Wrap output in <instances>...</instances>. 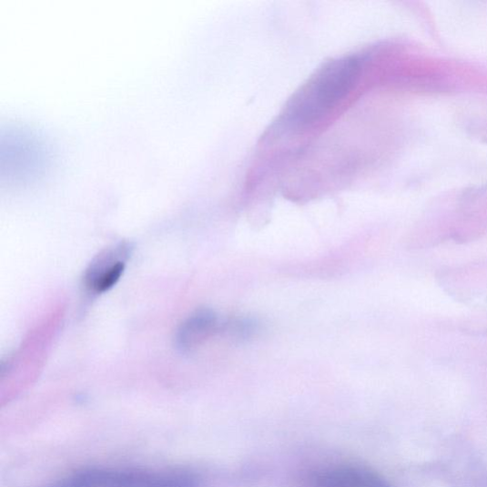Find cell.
Here are the masks:
<instances>
[{
  "label": "cell",
  "mask_w": 487,
  "mask_h": 487,
  "mask_svg": "<svg viewBox=\"0 0 487 487\" xmlns=\"http://www.w3.org/2000/svg\"><path fill=\"white\" fill-rule=\"evenodd\" d=\"M359 71L354 58L333 62L313 78L292 102L284 120L291 130H301L319 121L352 87Z\"/></svg>",
  "instance_id": "6da1fadb"
},
{
  "label": "cell",
  "mask_w": 487,
  "mask_h": 487,
  "mask_svg": "<svg viewBox=\"0 0 487 487\" xmlns=\"http://www.w3.org/2000/svg\"><path fill=\"white\" fill-rule=\"evenodd\" d=\"M82 487H198V478L185 472L138 470H85L79 473Z\"/></svg>",
  "instance_id": "7a4b0ae2"
},
{
  "label": "cell",
  "mask_w": 487,
  "mask_h": 487,
  "mask_svg": "<svg viewBox=\"0 0 487 487\" xmlns=\"http://www.w3.org/2000/svg\"><path fill=\"white\" fill-rule=\"evenodd\" d=\"M126 257L127 248L124 246L100 254L85 274V285L97 294L111 289L122 277Z\"/></svg>",
  "instance_id": "3957f363"
},
{
  "label": "cell",
  "mask_w": 487,
  "mask_h": 487,
  "mask_svg": "<svg viewBox=\"0 0 487 487\" xmlns=\"http://www.w3.org/2000/svg\"><path fill=\"white\" fill-rule=\"evenodd\" d=\"M221 327L213 310L200 309L181 325L177 335V345L183 351L193 350L221 331Z\"/></svg>",
  "instance_id": "277c9868"
},
{
  "label": "cell",
  "mask_w": 487,
  "mask_h": 487,
  "mask_svg": "<svg viewBox=\"0 0 487 487\" xmlns=\"http://www.w3.org/2000/svg\"><path fill=\"white\" fill-rule=\"evenodd\" d=\"M316 484L332 487H390L377 474L357 468H338L321 473L315 480Z\"/></svg>",
  "instance_id": "5b68a950"
},
{
  "label": "cell",
  "mask_w": 487,
  "mask_h": 487,
  "mask_svg": "<svg viewBox=\"0 0 487 487\" xmlns=\"http://www.w3.org/2000/svg\"><path fill=\"white\" fill-rule=\"evenodd\" d=\"M259 330V322L251 319H247V317L231 320L221 327V331L228 333L232 339H235L238 342L247 341L248 339L256 335Z\"/></svg>",
  "instance_id": "8992f818"
},
{
  "label": "cell",
  "mask_w": 487,
  "mask_h": 487,
  "mask_svg": "<svg viewBox=\"0 0 487 487\" xmlns=\"http://www.w3.org/2000/svg\"><path fill=\"white\" fill-rule=\"evenodd\" d=\"M314 487H331L327 485L315 484Z\"/></svg>",
  "instance_id": "52a82bcc"
}]
</instances>
